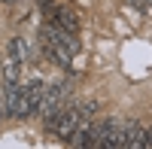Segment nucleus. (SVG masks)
<instances>
[{
  "label": "nucleus",
  "mask_w": 152,
  "mask_h": 149,
  "mask_svg": "<svg viewBox=\"0 0 152 149\" xmlns=\"http://www.w3.org/2000/svg\"><path fill=\"white\" fill-rule=\"evenodd\" d=\"M67 94H70V85H67V82H55V85H49V88H46V94H43V107H40V116L46 119V128H49V131L55 128L58 113L64 110Z\"/></svg>",
  "instance_id": "1"
},
{
  "label": "nucleus",
  "mask_w": 152,
  "mask_h": 149,
  "mask_svg": "<svg viewBox=\"0 0 152 149\" xmlns=\"http://www.w3.org/2000/svg\"><path fill=\"white\" fill-rule=\"evenodd\" d=\"M43 94H46V82H43L40 76H34L28 85H21V104H18L15 119H28V116H34V113H40Z\"/></svg>",
  "instance_id": "2"
},
{
  "label": "nucleus",
  "mask_w": 152,
  "mask_h": 149,
  "mask_svg": "<svg viewBox=\"0 0 152 149\" xmlns=\"http://www.w3.org/2000/svg\"><path fill=\"white\" fill-rule=\"evenodd\" d=\"M79 119H82V113H79V107H64L58 113V122H55V134L61 140H70L73 137V131H76V125H79Z\"/></svg>",
  "instance_id": "3"
},
{
  "label": "nucleus",
  "mask_w": 152,
  "mask_h": 149,
  "mask_svg": "<svg viewBox=\"0 0 152 149\" xmlns=\"http://www.w3.org/2000/svg\"><path fill=\"white\" fill-rule=\"evenodd\" d=\"M21 104V85L18 82H6L3 94H0V107H3V116H15Z\"/></svg>",
  "instance_id": "4"
},
{
  "label": "nucleus",
  "mask_w": 152,
  "mask_h": 149,
  "mask_svg": "<svg viewBox=\"0 0 152 149\" xmlns=\"http://www.w3.org/2000/svg\"><path fill=\"white\" fill-rule=\"evenodd\" d=\"M143 140H146V128L140 122H128L125 125V146L122 149H143Z\"/></svg>",
  "instance_id": "5"
},
{
  "label": "nucleus",
  "mask_w": 152,
  "mask_h": 149,
  "mask_svg": "<svg viewBox=\"0 0 152 149\" xmlns=\"http://www.w3.org/2000/svg\"><path fill=\"white\" fill-rule=\"evenodd\" d=\"M91 134H94L91 119L82 116V119H79V125H76V131H73V137H70V143H73V146H88V143H91Z\"/></svg>",
  "instance_id": "6"
},
{
  "label": "nucleus",
  "mask_w": 152,
  "mask_h": 149,
  "mask_svg": "<svg viewBox=\"0 0 152 149\" xmlns=\"http://www.w3.org/2000/svg\"><path fill=\"white\" fill-rule=\"evenodd\" d=\"M58 24H61V28H67V31H79V18H76V12L73 9H55V15H52Z\"/></svg>",
  "instance_id": "7"
},
{
  "label": "nucleus",
  "mask_w": 152,
  "mask_h": 149,
  "mask_svg": "<svg viewBox=\"0 0 152 149\" xmlns=\"http://www.w3.org/2000/svg\"><path fill=\"white\" fill-rule=\"evenodd\" d=\"M18 70H21V61L6 55V61H3V79L6 82H18Z\"/></svg>",
  "instance_id": "8"
},
{
  "label": "nucleus",
  "mask_w": 152,
  "mask_h": 149,
  "mask_svg": "<svg viewBox=\"0 0 152 149\" xmlns=\"http://www.w3.org/2000/svg\"><path fill=\"white\" fill-rule=\"evenodd\" d=\"M6 52H9L12 58H18V61H24V58H28V49H24V43H21V40H9Z\"/></svg>",
  "instance_id": "9"
},
{
  "label": "nucleus",
  "mask_w": 152,
  "mask_h": 149,
  "mask_svg": "<svg viewBox=\"0 0 152 149\" xmlns=\"http://www.w3.org/2000/svg\"><path fill=\"white\" fill-rule=\"evenodd\" d=\"M122 6H131L137 12H152V0H122Z\"/></svg>",
  "instance_id": "10"
},
{
  "label": "nucleus",
  "mask_w": 152,
  "mask_h": 149,
  "mask_svg": "<svg viewBox=\"0 0 152 149\" xmlns=\"http://www.w3.org/2000/svg\"><path fill=\"white\" fill-rule=\"evenodd\" d=\"M79 113H82V116H88V119H91V116L97 113V101H85V104L79 107Z\"/></svg>",
  "instance_id": "11"
},
{
  "label": "nucleus",
  "mask_w": 152,
  "mask_h": 149,
  "mask_svg": "<svg viewBox=\"0 0 152 149\" xmlns=\"http://www.w3.org/2000/svg\"><path fill=\"white\" fill-rule=\"evenodd\" d=\"M143 149H152V128L146 131V140H143Z\"/></svg>",
  "instance_id": "12"
},
{
  "label": "nucleus",
  "mask_w": 152,
  "mask_h": 149,
  "mask_svg": "<svg viewBox=\"0 0 152 149\" xmlns=\"http://www.w3.org/2000/svg\"><path fill=\"white\" fill-rule=\"evenodd\" d=\"M0 122H3V107H0Z\"/></svg>",
  "instance_id": "13"
}]
</instances>
